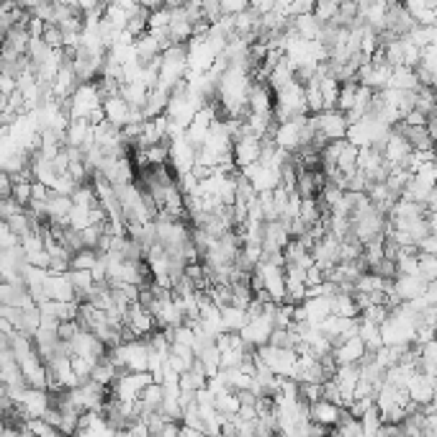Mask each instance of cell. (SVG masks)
<instances>
[{"mask_svg":"<svg viewBox=\"0 0 437 437\" xmlns=\"http://www.w3.org/2000/svg\"><path fill=\"white\" fill-rule=\"evenodd\" d=\"M41 288H44V296L49 301H77L75 286H72L67 273H49Z\"/></svg>","mask_w":437,"mask_h":437,"instance_id":"obj_13","label":"cell"},{"mask_svg":"<svg viewBox=\"0 0 437 437\" xmlns=\"http://www.w3.org/2000/svg\"><path fill=\"white\" fill-rule=\"evenodd\" d=\"M427 291V281L422 276H396L391 281V293L396 296L398 303H409Z\"/></svg>","mask_w":437,"mask_h":437,"instance_id":"obj_16","label":"cell"},{"mask_svg":"<svg viewBox=\"0 0 437 437\" xmlns=\"http://www.w3.org/2000/svg\"><path fill=\"white\" fill-rule=\"evenodd\" d=\"M276 324H273V314H257V316H250V321L239 329V337L247 342V347H263L270 342V334H273Z\"/></svg>","mask_w":437,"mask_h":437,"instance_id":"obj_10","label":"cell"},{"mask_svg":"<svg viewBox=\"0 0 437 437\" xmlns=\"http://www.w3.org/2000/svg\"><path fill=\"white\" fill-rule=\"evenodd\" d=\"M329 437H340V435H337V432H332V435H329Z\"/></svg>","mask_w":437,"mask_h":437,"instance_id":"obj_37","label":"cell"},{"mask_svg":"<svg viewBox=\"0 0 437 437\" xmlns=\"http://www.w3.org/2000/svg\"><path fill=\"white\" fill-rule=\"evenodd\" d=\"M260 152H263V139L260 136H252L250 131H239V136L234 139V147H231V162L237 170H244V167L255 165L260 160Z\"/></svg>","mask_w":437,"mask_h":437,"instance_id":"obj_8","label":"cell"},{"mask_svg":"<svg viewBox=\"0 0 437 437\" xmlns=\"http://www.w3.org/2000/svg\"><path fill=\"white\" fill-rule=\"evenodd\" d=\"M149 383H154L152 373H147V371H139V373L124 371L121 376L116 378V383L111 386V388H114V398H119V401H139L141 391H144Z\"/></svg>","mask_w":437,"mask_h":437,"instance_id":"obj_6","label":"cell"},{"mask_svg":"<svg viewBox=\"0 0 437 437\" xmlns=\"http://www.w3.org/2000/svg\"><path fill=\"white\" fill-rule=\"evenodd\" d=\"M72 211V199L70 196H59V193H51L49 201H46V218L49 224L67 226V216Z\"/></svg>","mask_w":437,"mask_h":437,"instance_id":"obj_19","label":"cell"},{"mask_svg":"<svg viewBox=\"0 0 437 437\" xmlns=\"http://www.w3.org/2000/svg\"><path fill=\"white\" fill-rule=\"evenodd\" d=\"M214 404H216V409L224 414V417H237L239 414V393L237 391H224V393H218L216 398H214Z\"/></svg>","mask_w":437,"mask_h":437,"instance_id":"obj_24","label":"cell"},{"mask_svg":"<svg viewBox=\"0 0 437 437\" xmlns=\"http://www.w3.org/2000/svg\"><path fill=\"white\" fill-rule=\"evenodd\" d=\"M24 430L29 432L31 437H64L62 432L54 427V424H49L44 417L39 419H26L24 422Z\"/></svg>","mask_w":437,"mask_h":437,"instance_id":"obj_23","label":"cell"},{"mask_svg":"<svg viewBox=\"0 0 437 437\" xmlns=\"http://www.w3.org/2000/svg\"><path fill=\"white\" fill-rule=\"evenodd\" d=\"M101 252L98 250H90V247H83L80 252H75L70 260V270H93L98 263Z\"/></svg>","mask_w":437,"mask_h":437,"instance_id":"obj_26","label":"cell"},{"mask_svg":"<svg viewBox=\"0 0 437 437\" xmlns=\"http://www.w3.org/2000/svg\"><path fill=\"white\" fill-rule=\"evenodd\" d=\"M16 90H19V85H16V77L8 75V72H0V96L11 98Z\"/></svg>","mask_w":437,"mask_h":437,"instance_id":"obj_30","label":"cell"},{"mask_svg":"<svg viewBox=\"0 0 437 437\" xmlns=\"http://www.w3.org/2000/svg\"><path fill=\"white\" fill-rule=\"evenodd\" d=\"M149 342H141L139 337L136 340H129L121 342V345L111 347V360L116 363V368L121 371H131V373H139V371H147L149 366Z\"/></svg>","mask_w":437,"mask_h":437,"instance_id":"obj_4","label":"cell"},{"mask_svg":"<svg viewBox=\"0 0 437 437\" xmlns=\"http://www.w3.org/2000/svg\"><path fill=\"white\" fill-rule=\"evenodd\" d=\"M0 283H3V273H0Z\"/></svg>","mask_w":437,"mask_h":437,"instance_id":"obj_38","label":"cell"},{"mask_svg":"<svg viewBox=\"0 0 437 437\" xmlns=\"http://www.w3.org/2000/svg\"><path fill=\"white\" fill-rule=\"evenodd\" d=\"M427 224H430V234L437 237V211L435 214H427Z\"/></svg>","mask_w":437,"mask_h":437,"instance_id":"obj_35","label":"cell"},{"mask_svg":"<svg viewBox=\"0 0 437 437\" xmlns=\"http://www.w3.org/2000/svg\"><path fill=\"white\" fill-rule=\"evenodd\" d=\"M188 77V57L186 46L173 44L160 54V67H157V88L173 93L178 85L186 83Z\"/></svg>","mask_w":437,"mask_h":437,"instance_id":"obj_2","label":"cell"},{"mask_svg":"<svg viewBox=\"0 0 437 437\" xmlns=\"http://www.w3.org/2000/svg\"><path fill=\"white\" fill-rule=\"evenodd\" d=\"M301 116H308L306 90H303V83L293 80L276 90V121H288V119H301Z\"/></svg>","mask_w":437,"mask_h":437,"instance_id":"obj_3","label":"cell"},{"mask_svg":"<svg viewBox=\"0 0 437 437\" xmlns=\"http://www.w3.org/2000/svg\"><path fill=\"white\" fill-rule=\"evenodd\" d=\"M221 314H224L226 332H239V329L250 321L247 308H239V306H224V308H221Z\"/></svg>","mask_w":437,"mask_h":437,"instance_id":"obj_22","label":"cell"},{"mask_svg":"<svg viewBox=\"0 0 437 437\" xmlns=\"http://www.w3.org/2000/svg\"><path fill=\"white\" fill-rule=\"evenodd\" d=\"M196 152H199V149L186 139L183 131H175V134L170 136V160L167 162L173 165L175 175L193 173V167H196Z\"/></svg>","mask_w":437,"mask_h":437,"instance_id":"obj_7","label":"cell"},{"mask_svg":"<svg viewBox=\"0 0 437 437\" xmlns=\"http://www.w3.org/2000/svg\"><path fill=\"white\" fill-rule=\"evenodd\" d=\"M419 85H422V83H419L417 70H414V67H406V64H401V67H393L391 80H388V88L404 90V93H414Z\"/></svg>","mask_w":437,"mask_h":437,"instance_id":"obj_20","label":"cell"},{"mask_svg":"<svg viewBox=\"0 0 437 437\" xmlns=\"http://www.w3.org/2000/svg\"><path fill=\"white\" fill-rule=\"evenodd\" d=\"M435 391H437V376H427L422 371L414 373L409 378V383H406V393L419 406L430 404V398L435 396Z\"/></svg>","mask_w":437,"mask_h":437,"instance_id":"obj_15","label":"cell"},{"mask_svg":"<svg viewBox=\"0 0 437 437\" xmlns=\"http://www.w3.org/2000/svg\"><path fill=\"white\" fill-rule=\"evenodd\" d=\"M49 406H51V393L46 391V388H34V386H26L24 396H21V401H19V409L24 411L26 419L44 417Z\"/></svg>","mask_w":437,"mask_h":437,"instance_id":"obj_12","label":"cell"},{"mask_svg":"<svg viewBox=\"0 0 437 437\" xmlns=\"http://www.w3.org/2000/svg\"><path fill=\"white\" fill-rule=\"evenodd\" d=\"M255 358L260 360V363H263L268 371L276 373L278 378H293L298 353H296V350H291V347L263 345V347H257Z\"/></svg>","mask_w":437,"mask_h":437,"instance_id":"obj_5","label":"cell"},{"mask_svg":"<svg viewBox=\"0 0 437 437\" xmlns=\"http://www.w3.org/2000/svg\"><path fill=\"white\" fill-rule=\"evenodd\" d=\"M124 327L134 334V337H144V334H152V329L157 327V324H154L152 311L136 301L129 306V314H126V321H124Z\"/></svg>","mask_w":437,"mask_h":437,"instance_id":"obj_17","label":"cell"},{"mask_svg":"<svg viewBox=\"0 0 437 437\" xmlns=\"http://www.w3.org/2000/svg\"><path fill=\"white\" fill-rule=\"evenodd\" d=\"M157 437H180V427H178V422H167Z\"/></svg>","mask_w":437,"mask_h":437,"instance_id":"obj_33","label":"cell"},{"mask_svg":"<svg viewBox=\"0 0 437 437\" xmlns=\"http://www.w3.org/2000/svg\"><path fill=\"white\" fill-rule=\"evenodd\" d=\"M327 281V273L321 268H316V265H311V268H306V286L311 288V286H321V283Z\"/></svg>","mask_w":437,"mask_h":437,"instance_id":"obj_31","label":"cell"},{"mask_svg":"<svg viewBox=\"0 0 437 437\" xmlns=\"http://www.w3.org/2000/svg\"><path fill=\"white\" fill-rule=\"evenodd\" d=\"M419 276L424 281H437V257L435 255H419Z\"/></svg>","mask_w":437,"mask_h":437,"instance_id":"obj_28","label":"cell"},{"mask_svg":"<svg viewBox=\"0 0 437 437\" xmlns=\"http://www.w3.org/2000/svg\"><path fill=\"white\" fill-rule=\"evenodd\" d=\"M31 186H34V180H16V178H13L11 196L19 201L21 206H29V204H31Z\"/></svg>","mask_w":437,"mask_h":437,"instance_id":"obj_27","label":"cell"},{"mask_svg":"<svg viewBox=\"0 0 437 437\" xmlns=\"http://www.w3.org/2000/svg\"><path fill=\"white\" fill-rule=\"evenodd\" d=\"M180 437H206V435L201 430H193V427H186V424H183V427H180Z\"/></svg>","mask_w":437,"mask_h":437,"instance_id":"obj_34","label":"cell"},{"mask_svg":"<svg viewBox=\"0 0 437 437\" xmlns=\"http://www.w3.org/2000/svg\"><path fill=\"white\" fill-rule=\"evenodd\" d=\"M381 152H383V160L391 167H406V162H409L414 147H411L409 139H406L398 129H391V134H388V139L383 141Z\"/></svg>","mask_w":437,"mask_h":437,"instance_id":"obj_11","label":"cell"},{"mask_svg":"<svg viewBox=\"0 0 437 437\" xmlns=\"http://www.w3.org/2000/svg\"><path fill=\"white\" fill-rule=\"evenodd\" d=\"M242 178L247 180V183H250V186L255 188L257 193H273L278 186H281L283 173H281V170H276V167L263 165V162L257 160L255 165L244 167Z\"/></svg>","mask_w":437,"mask_h":437,"instance_id":"obj_9","label":"cell"},{"mask_svg":"<svg viewBox=\"0 0 437 437\" xmlns=\"http://www.w3.org/2000/svg\"><path fill=\"white\" fill-rule=\"evenodd\" d=\"M366 355H368L366 342L360 340V334L337 342V345H334V350H332V358L337 360V366H358Z\"/></svg>","mask_w":437,"mask_h":437,"instance_id":"obj_14","label":"cell"},{"mask_svg":"<svg viewBox=\"0 0 437 437\" xmlns=\"http://www.w3.org/2000/svg\"><path fill=\"white\" fill-rule=\"evenodd\" d=\"M221 3V11L224 16H237V13L247 11L250 8V0H218Z\"/></svg>","mask_w":437,"mask_h":437,"instance_id":"obj_29","label":"cell"},{"mask_svg":"<svg viewBox=\"0 0 437 437\" xmlns=\"http://www.w3.org/2000/svg\"><path fill=\"white\" fill-rule=\"evenodd\" d=\"M64 111L70 119H85L90 124L103 121V96L96 83H80L67 101Z\"/></svg>","mask_w":437,"mask_h":437,"instance_id":"obj_1","label":"cell"},{"mask_svg":"<svg viewBox=\"0 0 437 437\" xmlns=\"http://www.w3.org/2000/svg\"><path fill=\"white\" fill-rule=\"evenodd\" d=\"M417 252H419V255H435L437 257V237L427 234V237L417 244Z\"/></svg>","mask_w":437,"mask_h":437,"instance_id":"obj_32","label":"cell"},{"mask_svg":"<svg viewBox=\"0 0 437 437\" xmlns=\"http://www.w3.org/2000/svg\"><path fill=\"white\" fill-rule=\"evenodd\" d=\"M167 103H170V93L162 88H152L149 90L147 101L141 106V116L144 119H157V116H165L167 111Z\"/></svg>","mask_w":437,"mask_h":437,"instance_id":"obj_21","label":"cell"},{"mask_svg":"<svg viewBox=\"0 0 437 437\" xmlns=\"http://www.w3.org/2000/svg\"><path fill=\"white\" fill-rule=\"evenodd\" d=\"M360 427H363V435L366 437H376L381 432V427H383V417H381L378 406H373V409H368L363 417H360Z\"/></svg>","mask_w":437,"mask_h":437,"instance_id":"obj_25","label":"cell"},{"mask_svg":"<svg viewBox=\"0 0 437 437\" xmlns=\"http://www.w3.org/2000/svg\"><path fill=\"white\" fill-rule=\"evenodd\" d=\"M54 3H59V6H72V8H77V0H54Z\"/></svg>","mask_w":437,"mask_h":437,"instance_id":"obj_36","label":"cell"},{"mask_svg":"<svg viewBox=\"0 0 437 437\" xmlns=\"http://www.w3.org/2000/svg\"><path fill=\"white\" fill-rule=\"evenodd\" d=\"M345 411L347 409L332 404V401H327V398H319V401H314V404H308V419H311L314 424H321V427L334 430Z\"/></svg>","mask_w":437,"mask_h":437,"instance_id":"obj_18","label":"cell"}]
</instances>
